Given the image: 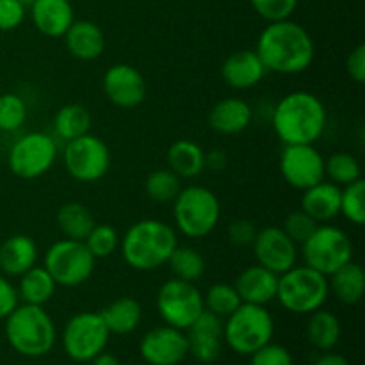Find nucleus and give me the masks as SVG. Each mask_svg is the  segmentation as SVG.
I'll return each instance as SVG.
<instances>
[{
  "instance_id": "f257e3e1",
  "label": "nucleus",
  "mask_w": 365,
  "mask_h": 365,
  "mask_svg": "<svg viewBox=\"0 0 365 365\" xmlns=\"http://www.w3.org/2000/svg\"><path fill=\"white\" fill-rule=\"evenodd\" d=\"M255 52L266 71L298 75L312 66L316 46L305 27L292 20H280L267 24L260 32Z\"/></svg>"
},
{
  "instance_id": "f03ea898",
  "label": "nucleus",
  "mask_w": 365,
  "mask_h": 365,
  "mask_svg": "<svg viewBox=\"0 0 365 365\" xmlns=\"http://www.w3.org/2000/svg\"><path fill=\"white\" fill-rule=\"evenodd\" d=\"M323 100L310 91H292L273 109L271 125L284 145H314L327 128Z\"/></svg>"
},
{
  "instance_id": "7ed1b4c3",
  "label": "nucleus",
  "mask_w": 365,
  "mask_h": 365,
  "mask_svg": "<svg viewBox=\"0 0 365 365\" xmlns=\"http://www.w3.org/2000/svg\"><path fill=\"white\" fill-rule=\"evenodd\" d=\"M178 246L177 232L160 220H141L132 225L120 239L121 257L128 267L141 273L166 266Z\"/></svg>"
},
{
  "instance_id": "20e7f679",
  "label": "nucleus",
  "mask_w": 365,
  "mask_h": 365,
  "mask_svg": "<svg viewBox=\"0 0 365 365\" xmlns=\"http://www.w3.org/2000/svg\"><path fill=\"white\" fill-rule=\"evenodd\" d=\"M6 337L11 348L29 359H38L52 351L56 344V324L39 305H18L6 317Z\"/></svg>"
},
{
  "instance_id": "39448f33",
  "label": "nucleus",
  "mask_w": 365,
  "mask_h": 365,
  "mask_svg": "<svg viewBox=\"0 0 365 365\" xmlns=\"http://www.w3.org/2000/svg\"><path fill=\"white\" fill-rule=\"evenodd\" d=\"M221 220L220 198L203 185L182 187L173 200L177 230L189 239H203L216 230Z\"/></svg>"
},
{
  "instance_id": "423d86ee",
  "label": "nucleus",
  "mask_w": 365,
  "mask_h": 365,
  "mask_svg": "<svg viewBox=\"0 0 365 365\" xmlns=\"http://www.w3.org/2000/svg\"><path fill=\"white\" fill-rule=\"evenodd\" d=\"M328 296V277L309 266H294L278 277L277 299L287 312L309 316L323 309Z\"/></svg>"
},
{
  "instance_id": "0eeeda50",
  "label": "nucleus",
  "mask_w": 365,
  "mask_h": 365,
  "mask_svg": "<svg viewBox=\"0 0 365 365\" xmlns=\"http://www.w3.org/2000/svg\"><path fill=\"white\" fill-rule=\"evenodd\" d=\"M274 335V321L262 305L241 303L223 323V341L234 353L250 356L269 344Z\"/></svg>"
},
{
  "instance_id": "6e6552de",
  "label": "nucleus",
  "mask_w": 365,
  "mask_h": 365,
  "mask_svg": "<svg viewBox=\"0 0 365 365\" xmlns=\"http://www.w3.org/2000/svg\"><path fill=\"white\" fill-rule=\"evenodd\" d=\"M96 259L84 241L61 239L53 242L43 257V267L61 287H78L91 278Z\"/></svg>"
},
{
  "instance_id": "1a4fd4ad",
  "label": "nucleus",
  "mask_w": 365,
  "mask_h": 365,
  "mask_svg": "<svg viewBox=\"0 0 365 365\" xmlns=\"http://www.w3.org/2000/svg\"><path fill=\"white\" fill-rule=\"evenodd\" d=\"M353 252L355 250L349 235L342 228L324 223L302 245L305 266L319 271L324 277H330L339 267L353 260Z\"/></svg>"
},
{
  "instance_id": "9d476101",
  "label": "nucleus",
  "mask_w": 365,
  "mask_h": 365,
  "mask_svg": "<svg viewBox=\"0 0 365 365\" xmlns=\"http://www.w3.org/2000/svg\"><path fill=\"white\" fill-rule=\"evenodd\" d=\"M157 310L166 324L187 330L205 310L203 294L192 282L171 278L157 292Z\"/></svg>"
},
{
  "instance_id": "9b49d317",
  "label": "nucleus",
  "mask_w": 365,
  "mask_h": 365,
  "mask_svg": "<svg viewBox=\"0 0 365 365\" xmlns=\"http://www.w3.org/2000/svg\"><path fill=\"white\" fill-rule=\"evenodd\" d=\"M57 145L45 132H29L13 143L7 155L9 170L24 180H34L52 170Z\"/></svg>"
},
{
  "instance_id": "f8f14e48",
  "label": "nucleus",
  "mask_w": 365,
  "mask_h": 365,
  "mask_svg": "<svg viewBox=\"0 0 365 365\" xmlns=\"http://www.w3.org/2000/svg\"><path fill=\"white\" fill-rule=\"evenodd\" d=\"M64 166L71 178L84 184L102 180L110 168V150L102 138L84 134L66 143Z\"/></svg>"
},
{
  "instance_id": "ddd939ff",
  "label": "nucleus",
  "mask_w": 365,
  "mask_h": 365,
  "mask_svg": "<svg viewBox=\"0 0 365 365\" xmlns=\"http://www.w3.org/2000/svg\"><path fill=\"white\" fill-rule=\"evenodd\" d=\"M110 331L102 316L95 312L75 314L63 331V348L75 362H91L106 349Z\"/></svg>"
},
{
  "instance_id": "4468645a",
  "label": "nucleus",
  "mask_w": 365,
  "mask_h": 365,
  "mask_svg": "<svg viewBox=\"0 0 365 365\" xmlns=\"http://www.w3.org/2000/svg\"><path fill=\"white\" fill-rule=\"evenodd\" d=\"M280 173L291 187L305 191L327 178L323 153L314 145H285L280 155Z\"/></svg>"
},
{
  "instance_id": "2eb2a0df",
  "label": "nucleus",
  "mask_w": 365,
  "mask_h": 365,
  "mask_svg": "<svg viewBox=\"0 0 365 365\" xmlns=\"http://www.w3.org/2000/svg\"><path fill=\"white\" fill-rule=\"evenodd\" d=\"M252 248L257 264L273 271L278 277L298 262V245L280 227H266L257 232Z\"/></svg>"
},
{
  "instance_id": "dca6fc26",
  "label": "nucleus",
  "mask_w": 365,
  "mask_h": 365,
  "mask_svg": "<svg viewBox=\"0 0 365 365\" xmlns=\"http://www.w3.org/2000/svg\"><path fill=\"white\" fill-rule=\"evenodd\" d=\"M102 88L107 100L120 109H135L146 98L145 77L127 63L113 64L103 73Z\"/></svg>"
},
{
  "instance_id": "f3484780",
  "label": "nucleus",
  "mask_w": 365,
  "mask_h": 365,
  "mask_svg": "<svg viewBox=\"0 0 365 365\" xmlns=\"http://www.w3.org/2000/svg\"><path fill=\"white\" fill-rule=\"evenodd\" d=\"M139 353L148 365H178L189 355L187 335L170 324L157 327L141 339Z\"/></svg>"
},
{
  "instance_id": "a211bd4d",
  "label": "nucleus",
  "mask_w": 365,
  "mask_h": 365,
  "mask_svg": "<svg viewBox=\"0 0 365 365\" xmlns=\"http://www.w3.org/2000/svg\"><path fill=\"white\" fill-rule=\"evenodd\" d=\"M189 355L198 362L210 364L217 360L223 346V319L203 310L198 319L187 328Z\"/></svg>"
},
{
  "instance_id": "6ab92c4d",
  "label": "nucleus",
  "mask_w": 365,
  "mask_h": 365,
  "mask_svg": "<svg viewBox=\"0 0 365 365\" xmlns=\"http://www.w3.org/2000/svg\"><path fill=\"white\" fill-rule=\"evenodd\" d=\"M234 287L242 303L266 307L267 303L277 299L278 274L260 264H255L239 273Z\"/></svg>"
},
{
  "instance_id": "aec40b11",
  "label": "nucleus",
  "mask_w": 365,
  "mask_h": 365,
  "mask_svg": "<svg viewBox=\"0 0 365 365\" xmlns=\"http://www.w3.org/2000/svg\"><path fill=\"white\" fill-rule=\"evenodd\" d=\"M266 75L262 61L255 50H237L225 59L221 77L230 88L245 91L259 84Z\"/></svg>"
},
{
  "instance_id": "412c9836",
  "label": "nucleus",
  "mask_w": 365,
  "mask_h": 365,
  "mask_svg": "<svg viewBox=\"0 0 365 365\" xmlns=\"http://www.w3.org/2000/svg\"><path fill=\"white\" fill-rule=\"evenodd\" d=\"M31 18L34 27L48 38H63L75 14L70 0H34L31 4Z\"/></svg>"
},
{
  "instance_id": "4be33fe9",
  "label": "nucleus",
  "mask_w": 365,
  "mask_h": 365,
  "mask_svg": "<svg viewBox=\"0 0 365 365\" xmlns=\"http://www.w3.org/2000/svg\"><path fill=\"white\" fill-rule=\"evenodd\" d=\"M66 48L75 59L95 61L106 50L103 31L91 20H73L66 34L63 36Z\"/></svg>"
},
{
  "instance_id": "5701e85b",
  "label": "nucleus",
  "mask_w": 365,
  "mask_h": 365,
  "mask_svg": "<svg viewBox=\"0 0 365 365\" xmlns=\"http://www.w3.org/2000/svg\"><path fill=\"white\" fill-rule=\"evenodd\" d=\"M253 120L250 103L242 98H223L210 109L209 127L223 135H235L245 132Z\"/></svg>"
},
{
  "instance_id": "b1692460",
  "label": "nucleus",
  "mask_w": 365,
  "mask_h": 365,
  "mask_svg": "<svg viewBox=\"0 0 365 365\" xmlns=\"http://www.w3.org/2000/svg\"><path fill=\"white\" fill-rule=\"evenodd\" d=\"M38 262V245L31 235H11L0 245V273L20 277Z\"/></svg>"
},
{
  "instance_id": "393cba45",
  "label": "nucleus",
  "mask_w": 365,
  "mask_h": 365,
  "mask_svg": "<svg viewBox=\"0 0 365 365\" xmlns=\"http://www.w3.org/2000/svg\"><path fill=\"white\" fill-rule=\"evenodd\" d=\"M302 210L323 225L341 214V187L334 182H319L305 189L302 196Z\"/></svg>"
},
{
  "instance_id": "a878e982",
  "label": "nucleus",
  "mask_w": 365,
  "mask_h": 365,
  "mask_svg": "<svg viewBox=\"0 0 365 365\" xmlns=\"http://www.w3.org/2000/svg\"><path fill=\"white\" fill-rule=\"evenodd\" d=\"M330 292L344 305H356L365 292V271L359 262L349 260L328 277Z\"/></svg>"
},
{
  "instance_id": "bb28decb",
  "label": "nucleus",
  "mask_w": 365,
  "mask_h": 365,
  "mask_svg": "<svg viewBox=\"0 0 365 365\" xmlns=\"http://www.w3.org/2000/svg\"><path fill=\"white\" fill-rule=\"evenodd\" d=\"M168 168L180 178H195L205 170V152L191 139H178L166 153Z\"/></svg>"
},
{
  "instance_id": "cd10ccee",
  "label": "nucleus",
  "mask_w": 365,
  "mask_h": 365,
  "mask_svg": "<svg viewBox=\"0 0 365 365\" xmlns=\"http://www.w3.org/2000/svg\"><path fill=\"white\" fill-rule=\"evenodd\" d=\"M107 330L116 335H128L139 327L143 317L141 303L130 296H121L100 312Z\"/></svg>"
},
{
  "instance_id": "c85d7f7f",
  "label": "nucleus",
  "mask_w": 365,
  "mask_h": 365,
  "mask_svg": "<svg viewBox=\"0 0 365 365\" xmlns=\"http://www.w3.org/2000/svg\"><path fill=\"white\" fill-rule=\"evenodd\" d=\"M18 278H20L16 285L18 298L24 299V303L43 307L56 294L57 284L43 266L31 267Z\"/></svg>"
},
{
  "instance_id": "c756f323",
  "label": "nucleus",
  "mask_w": 365,
  "mask_h": 365,
  "mask_svg": "<svg viewBox=\"0 0 365 365\" xmlns=\"http://www.w3.org/2000/svg\"><path fill=\"white\" fill-rule=\"evenodd\" d=\"M310 319L307 324V337L310 344L319 351H331L341 341L342 327L339 317L330 310H316L309 314Z\"/></svg>"
},
{
  "instance_id": "7c9ffc66",
  "label": "nucleus",
  "mask_w": 365,
  "mask_h": 365,
  "mask_svg": "<svg viewBox=\"0 0 365 365\" xmlns=\"http://www.w3.org/2000/svg\"><path fill=\"white\" fill-rule=\"evenodd\" d=\"M95 225V216L84 203L68 202L57 210V227L66 239L84 241Z\"/></svg>"
},
{
  "instance_id": "2f4dec72",
  "label": "nucleus",
  "mask_w": 365,
  "mask_h": 365,
  "mask_svg": "<svg viewBox=\"0 0 365 365\" xmlns=\"http://www.w3.org/2000/svg\"><path fill=\"white\" fill-rule=\"evenodd\" d=\"M91 128V114L81 103H66L53 118V130L63 141H71L88 134Z\"/></svg>"
},
{
  "instance_id": "473e14b6",
  "label": "nucleus",
  "mask_w": 365,
  "mask_h": 365,
  "mask_svg": "<svg viewBox=\"0 0 365 365\" xmlns=\"http://www.w3.org/2000/svg\"><path fill=\"white\" fill-rule=\"evenodd\" d=\"M166 264L170 266L175 278L192 282V284L200 280L205 273V259L198 250L191 248V246H177Z\"/></svg>"
},
{
  "instance_id": "72a5a7b5",
  "label": "nucleus",
  "mask_w": 365,
  "mask_h": 365,
  "mask_svg": "<svg viewBox=\"0 0 365 365\" xmlns=\"http://www.w3.org/2000/svg\"><path fill=\"white\" fill-rule=\"evenodd\" d=\"M324 175L335 185L344 187L362 178V168L355 155L348 152H337L324 159Z\"/></svg>"
},
{
  "instance_id": "f704fd0d",
  "label": "nucleus",
  "mask_w": 365,
  "mask_h": 365,
  "mask_svg": "<svg viewBox=\"0 0 365 365\" xmlns=\"http://www.w3.org/2000/svg\"><path fill=\"white\" fill-rule=\"evenodd\" d=\"M182 189V178L177 177L173 171L157 170L146 177L145 192L152 202L157 203H170L178 196Z\"/></svg>"
},
{
  "instance_id": "c9c22d12",
  "label": "nucleus",
  "mask_w": 365,
  "mask_h": 365,
  "mask_svg": "<svg viewBox=\"0 0 365 365\" xmlns=\"http://www.w3.org/2000/svg\"><path fill=\"white\" fill-rule=\"evenodd\" d=\"M241 298H239L237 291L234 285L230 284H214L207 289L205 296H203V307L207 312L214 314L217 317H228L239 305H241Z\"/></svg>"
},
{
  "instance_id": "e433bc0d",
  "label": "nucleus",
  "mask_w": 365,
  "mask_h": 365,
  "mask_svg": "<svg viewBox=\"0 0 365 365\" xmlns=\"http://www.w3.org/2000/svg\"><path fill=\"white\" fill-rule=\"evenodd\" d=\"M341 214L349 223L362 227L365 223V182L359 178L341 189Z\"/></svg>"
},
{
  "instance_id": "4c0bfd02",
  "label": "nucleus",
  "mask_w": 365,
  "mask_h": 365,
  "mask_svg": "<svg viewBox=\"0 0 365 365\" xmlns=\"http://www.w3.org/2000/svg\"><path fill=\"white\" fill-rule=\"evenodd\" d=\"M84 245L95 259H107L120 248V235L113 225L100 223L93 227L88 237L84 239Z\"/></svg>"
},
{
  "instance_id": "58836bf2",
  "label": "nucleus",
  "mask_w": 365,
  "mask_h": 365,
  "mask_svg": "<svg viewBox=\"0 0 365 365\" xmlns=\"http://www.w3.org/2000/svg\"><path fill=\"white\" fill-rule=\"evenodd\" d=\"M27 120V103L16 93L0 95V130L16 132Z\"/></svg>"
},
{
  "instance_id": "ea45409f",
  "label": "nucleus",
  "mask_w": 365,
  "mask_h": 365,
  "mask_svg": "<svg viewBox=\"0 0 365 365\" xmlns=\"http://www.w3.org/2000/svg\"><path fill=\"white\" fill-rule=\"evenodd\" d=\"M317 227H319V223L299 209L292 210V212L285 217L282 230H284L296 245H303V242L314 234V230H316Z\"/></svg>"
},
{
  "instance_id": "a19ab883",
  "label": "nucleus",
  "mask_w": 365,
  "mask_h": 365,
  "mask_svg": "<svg viewBox=\"0 0 365 365\" xmlns=\"http://www.w3.org/2000/svg\"><path fill=\"white\" fill-rule=\"evenodd\" d=\"M260 18L271 21L289 20L298 7V0H250Z\"/></svg>"
},
{
  "instance_id": "79ce46f5",
  "label": "nucleus",
  "mask_w": 365,
  "mask_h": 365,
  "mask_svg": "<svg viewBox=\"0 0 365 365\" xmlns=\"http://www.w3.org/2000/svg\"><path fill=\"white\" fill-rule=\"evenodd\" d=\"M250 356H252L250 365H294L291 351L284 346L273 344V342L262 346Z\"/></svg>"
},
{
  "instance_id": "37998d69",
  "label": "nucleus",
  "mask_w": 365,
  "mask_h": 365,
  "mask_svg": "<svg viewBox=\"0 0 365 365\" xmlns=\"http://www.w3.org/2000/svg\"><path fill=\"white\" fill-rule=\"evenodd\" d=\"M25 20V6L20 0H0V31H13Z\"/></svg>"
},
{
  "instance_id": "c03bdc74",
  "label": "nucleus",
  "mask_w": 365,
  "mask_h": 365,
  "mask_svg": "<svg viewBox=\"0 0 365 365\" xmlns=\"http://www.w3.org/2000/svg\"><path fill=\"white\" fill-rule=\"evenodd\" d=\"M257 228L252 221L248 220H235L228 227V239L235 246H252L255 241Z\"/></svg>"
},
{
  "instance_id": "a18cd8bd",
  "label": "nucleus",
  "mask_w": 365,
  "mask_h": 365,
  "mask_svg": "<svg viewBox=\"0 0 365 365\" xmlns=\"http://www.w3.org/2000/svg\"><path fill=\"white\" fill-rule=\"evenodd\" d=\"M18 291L6 274L0 273V321L6 319L11 312L18 307Z\"/></svg>"
},
{
  "instance_id": "49530a36",
  "label": "nucleus",
  "mask_w": 365,
  "mask_h": 365,
  "mask_svg": "<svg viewBox=\"0 0 365 365\" xmlns=\"http://www.w3.org/2000/svg\"><path fill=\"white\" fill-rule=\"evenodd\" d=\"M346 71L356 84L365 82V45H359L351 50L346 59Z\"/></svg>"
},
{
  "instance_id": "de8ad7c7",
  "label": "nucleus",
  "mask_w": 365,
  "mask_h": 365,
  "mask_svg": "<svg viewBox=\"0 0 365 365\" xmlns=\"http://www.w3.org/2000/svg\"><path fill=\"white\" fill-rule=\"evenodd\" d=\"M209 166L210 170H225L227 166V155L221 150H212V152L205 153V168Z\"/></svg>"
},
{
  "instance_id": "09e8293b",
  "label": "nucleus",
  "mask_w": 365,
  "mask_h": 365,
  "mask_svg": "<svg viewBox=\"0 0 365 365\" xmlns=\"http://www.w3.org/2000/svg\"><path fill=\"white\" fill-rule=\"evenodd\" d=\"M314 365H351V364H349L348 360H346L342 355L324 351V355H321L319 359L316 360V364H314Z\"/></svg>"
},
{
  "instance_id": "8fccbe9b",
  "label": "nucleus",
  "mask_w": 365,
  "mask_h": 365,
  "mask_svg": "<svg viewBox=\"0 0 365 365\" xmlns=\"http://www.w3.org/2000/svg\"><path fill=\"white\" fill-rule=\"evenodd\" d=\"M91 365H121V364H120V360H118L114 355L102 351L100 355H96L95 359L91 360Z\"/></svg>"
},
{
  "instance_id": "3c124183",
  "label": "nucleus",
  "mask_w": 365,
  "mask_h": 365,
  "mask_svg": "<svg viewBox=\"0 0 365 365\" xmlns=\"http://www.w3.org/2000/svg\"><path fill=\"white\" fill-rule=\"evenodd\" d=\"M21 4H24V6H31L32 2H34V0H20Z\"/></svg>"
}]
</instances>
